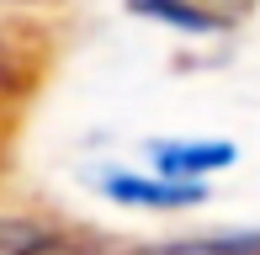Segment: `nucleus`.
<instances>
[{
	"label": "nucleus",
	"mask_w": 260,
	"mask_h": 255,
	"mask_svg": "<svg viewBox=\"0 0 260 255\" xmlns=\"http://www.w3.org/2000/svg\"><path fill=\"white\" fill-rule=\"evenodd\" d=\"M154 165H159L165 181L202 186V176L234 165V144H218V138H207V144H154Z\"/></svg>",
	"instance_id": "f257e3e1"
},
{
	"label": "nucleus",
	"mask_w": 260,
	"mask_h": 255,
	"mask_svg": "<svg viewBox=\"0 0 260 255\" xmlns=\"http://www.w3.org/2000/svg\"><path fill=\"white\" fill-rule=\"evenodd\" d=\"M101 192L127 202V207H191V202L207 197L191 181H165V176H106Z\"/></svg>",
	"instance_id": "f03ea898"
},
{
	"label": "nucleus",
	"mask_w": 260,
	"mask_h": 255,
	"mask_svg": "<svg viewBox=\"0 0 260 255\" xmlns=\"http://www.w3.org/2000/svg\"><path fill=\"white\" fill-rule=\"evenodd\" d=\"M127 11H138L149 21H165V27H181V32H212L218 27V16L191 6V0H127Z\"/></svg>",
	"instance_id": "7ed1b4c3"
},
{
	"label": "nucleus",
	"mask_w": 260,
	"mask_h": 255,
	"mask_svg": "<svg viewBox=\"0 0 260 255\" xmlns=\"http://www.w3.org/2000/svg\"><path fill=\"white\" fill-rule=\"evenodd\" d=\"M149 255H260V234H218V239H186V245H159Z\"/></svg>",
	"instance_id": "20e7f679"
}]
</instances>
